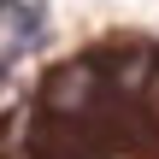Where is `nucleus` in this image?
<instances>
[{"instance_id":"nucleus-1","label":"nucleus","mask_w":159,"mask_h":159,"mask_svg":"<svg viewBox=\"0 0 159 159\" xmlns=\"http://www.w3.org/2000/svg\"><path fill=\"white\" fill-rule=\"evenodd\" d=\"M0 6H6V0H0Z\"/></svg>"}]
</instances>
